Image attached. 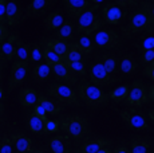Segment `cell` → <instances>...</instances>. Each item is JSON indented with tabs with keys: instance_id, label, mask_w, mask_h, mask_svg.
<instances>
[{
	"instance_id": "obj_1",
	"label": "cell",
	"mask_w": 154,
	"mask_h": 153,
	"mask_svg": "<svg viewBox=\"0 0 154 153\" xmlns=\"http://www.w3.org/2000/svg\"><path fill=\"white\" fill-rule=\"evenodd\" d=\"M59 125L67 136L75 138V140H81L85 136H87L90 132V123H88L87 118L78 116V114L62 117L59 120Z\"/></svg>"
},
{
	"instance_id": "obj_2",
	"label": "cell",
	"mask_w": 154,
	"mask_h": 153,
	"mask_svg": "<svg viewBox=\"0 0 154 153\" xmlns=\"http://www.w3.org/2000/svg\"><path fill=\"white\" fill-rule=\"evenodd\" d=\"M79 98L88 108H102L109 104V95L93 83H81L78 86Z\"/></svg>"
},
{
	"instance_id": "obj_3",
	"label": "cell",
	"mask_w": 154,
	"mask_h": 153,
	"mask_svg": "<svg viewBox=\"0 0 154 153\" xmlns=\"http://www.w3.org/2000/svg\"><path fill=\"white\" fill-rule=\"evenodd\" d=\"M98 5L90 7L81 14L79 17H76V32L81 35H93L102 26V20L100 17L95 14V10Z\"/></svg>"
},
{
	"instance_id": "obj_4",
	"label": "cell",
	"mask_w": 154,
	"mask_h": 153,
	"mask_svg": "<svg viewBox=\"0 0 154 153\" xmlns=\"http://www.w3.org/2000/svg\"><path fill=\"white\" fill-rule=\"evenodd\" d=\"M125 32L126 34H141V32L152 34V32H154V24L149 15L140 7L138 10L131 12L129 24L125 28Z\"/></svg>"
},
{
	"instance_id": "obj_5",
	"label": "cell",
	"mask_w": 154,
	"mask_h": 153,
	"mask_svg": "<svg viewBox=\"0 0 154 153\" xmlns=\"http://www.w3.org/2000/svg\"><path fill=\"white\" fill-rule=\"evenodd\" d=\"M48 94L60 104L71 105V106H81L76 92L66 83H52L48 87Z\"/></svg>"
},
{
	"instance_id": "obj_6",
	"label": "cell",
	"mask_w": 154,
	"mask_h": 153,
	"mask_svg": "<svg viewBox=\"0 0 154 153\" xmlns=\"http://www.w3.org/2000/svg\"><path fill=\"white\" fill-rule=\"evenodd\" d=\"M93 35V43L99 48L114 50L122 45V36L114 30H98Z\"/></svg>"
},
{
	"instance_id": "obj_7",
	"label": "cell",
	"mask_w": 154,
	"mask_h": 153,
	"mask_svg": "<svg viewBox=\"0 0 154 153\" xmlns=\"http://www.w3.org/2000/svg\"><path fill=\"white\" fill-rule=\"evenodd\" d=\"M126 105L133 108H141L149 102V97H147V87L145 86L143 82L134 81L130 86L129 94L125 98Z\"/></svg>"
},
{
	"instance_id": "obj_8",
	"label": "cell",
	"mask_w": 154,
	"mask_h": 153,
	"mask_svg": "<svg viewBox=\"0 0 154 153\" xmlns=\"http://www.w3.org/2000/svg\"><path fill=\"white\" fill-rule=\"evenodd\" d=\"M88 76H90L91 83L98 86V87L99 86H107V85H111L112 82L117 81L110 73H107V70L102 66V63H100L99 61L91 64L90 70H88Z\"/></svg>"
},
{
	"instance_id": "obj_9",
	"label": "cell",
	"mask_w": 154,
	"mask_h": 153,
	"mask_svg": "<svg viewBox=\"0 0 154 153\" xmlns=\"http://www.w3.org/2000/svg\"><path fill=\"white\" fill-rule=\"evenodd\" d=\"M119 116L122 118V121L126 123L129 128L131 129H147L149 128V123L146 121V117L141 113V111L135 110V109H123L119 111Z\"/></svg>"
},
{
	"instance_id": "obj_10",
	"label": "cell",
	"mask_w": 154,
	"mask_h": 153,
	"mask_svg": "<svg viewBox=\"0 0 154 153\" xmlns=\"http://www.w3.org/2000/svg\"><path fill=\"white\" fill-rule=\"evenodd\" d=\"M27 73H28V62L15 61L12 63V69H11L8 87H10V89H15V87L20 86V85L24 82L26 76H27Z\"/></svg>"
},
{
	"instance_id": "obj_11",
	"label": "cell",
	"mask_w": 154,
	"mask_h": 153,
	"mask_svg": "<svg viewBox=\"0 0 154 153\" xmlns=\"http://www.w3.org/2000/svg\"><path fill=\"white\" fill-rule=\"evenodd\" d=\"M102 16L105 23L114 26V24H119L125 19V12L115 3H107V4H105V7L102 10Z\"/></svg>"
},
{
	"instance_id": "obj_12",
	"label": "cell",
	"mask_w": 154,
	"mask_h": 153,
	"mask_svg": "<svg viewBox=\"0 0 154 153\" xmlns=\"http://www.w3.org/2000/svg\"><path fill=\"white\" fill-rule=\"evenodd\" d=\"M17 42H19L17 34H11V35H8L7 39L0 45V55L4 58L5 62H11L12 59H15Z\"/></svg>"
},
{
	"instance_id": "obj_13",
	"label": "cell",
	"mask_w": 154,
	"mask_h": 153,
	"mask_svg": "<svg viewBox=\"0 0 154 153\" xmlns=\"http://www.w3.org/2000/svg\"><path fill=\"white\" fill-rule=\"evenodd\" d=\"M23 19V14L20 10L19 4L15 0L7 2V8H5V22L10 27H17Z\"/></svg>"
},
{
	"instance_id": "obj_14",
	"label": "cell",
	"mask_w": 154,
	"mask_h": 153,
	"mask_svg": "<svg viewBox=\"0 0 154 153\" xmlns=\"http://www.w3.org/2000/svg\"><path fill=\"white\" fill-rule=\"evenodd\" d=\"M51 73L54 74L59 81L64 82L66 85H75L76 83V76L69 70V67L66 66L64 62H59V63L51 66Z\"/></svg>"
},
{
	"instance_id": "obj_15",
	"label": "cell",
	"mask_w": 154,
	"mask_h": 153,
	"mask_svg": "<svg viewBox=\"0 0 154 153\" xmlns=\"http://www.w3.org/2000/svg\"><path fill=\"white\" fill-rule=\"evenodd\" d=\"M111 141L107 140L105 137H93V138H87L83 144L81 145V149L83 153H97L98 151L103 148L110 146Z\"/></svg>"
},
{
	"instance_id": "obj_16",
	"label": "cell",
	"mask_w": 154,
	"mask_h": 153,
	"mask_svg": "<svg viewBox=\"0 0 154 153\" xmlns=\"http://www.w3.org/2000/svg\"><path fill=\"white\" fill-rule=\"evenodd\" d=\"M51 4H52V0H31L29 4L27 5V10H26L24 15H23V20L28 19V17H38Z\"/></svg>"
},
{
	"instance_id": "obj_17",
	"label": "cell",
	"mask_w": 154,
	"mask_h": 153,
	"mask_svg": "<svg viewBox=\"0 0 154 153\" xmlns=\"http://www.w3.org/2000/svg\"><path fill=\"white\" fill-rule=\"evenodd\" d=\"M64 8L67 14L71 17H79L81 14H83L87 8H90V2L88 0H63Z\"/></svg>"
},
{
	"instance_id": "obj_18",
	"label": "cell",
	"mask_w": 154,
	"mask_h": 153,
	"mask_svg": "<svg viewBox=\"0 0 154 153\" xmlns=\"http://www.w3.org/2000/svg\"><path fill=\"white\" fill-rule=\"evenodd\" d=\"M11 141H12L14 148L19 153H31L32 151V141L31 138L24 136L20 132H15L10 136Z\"/></svg>"
},
{
	"instance_id": "obj_19",
	"label": "cell",
	"mask_w": 154,
	"mask_h": 153,
	"mask_svg": "<svg viewBox=\"0 0 154 153\" xmlns=\"http://www.w3.org/2000/svg\"><path fill=\"white\" fill-rule=\"evenodd\" d=\"M50 149L52 153H70L71 142L67 134H58L48 141Z\"/></svg>"
},
{
	"instance_id": "obj_20",
	"label": "cell",
	"mask_w": 154,
	"mask_h": 153,
	"mask_svg": "<svg viewBox=\"0 0 154 153\" xmlns=\"http://www.w3.org/2000/svg\"><path fill=\"white\" fill-rule=\"evenodd\" d=\"M43 46L48 47L50 50L55 51L56 54H58L59 57H60L64 61L67 51H69L70 43L64 42V40H62V39H58V38H48V39H46V40L43 42Z\"/></svg>"
},
{
	"instance_id": "obj_21",
	"label": "cell",
	"mask_w": 154,
	"mask_h": 153,
	"mask_svg": "<svg viewBox=\"0 0 154 153\" xmlns=\"http://www.w3.org/2000/svg\"><path fill=\"white\" fill-rule=\"evenodd\" d=\"M36 104H39L40 106L46 110V113L51 114V116H56V114H59L62 110H63V106H62L60 102L55 101L54 98H48V97H46V95L38 97Z\"/></svg>"
},
{
	"instance_id": "obj_22",
	"label": "cell",
	"mask_w": 154,
	"mask_h": 153,
	"mask_svg": "<svg viewBox=\"0 0 154 153\" xmlns=\"http://www.w3.org/2000/svg\"><path fill=\"white\" fill-rule=\"evenodd\" d=\"M38 97L39 94L35 89L32 87H24L19 92V95H17V99H19L20 105L23 108H31L34 105H36L38 102Z\"/></svg>"
},
{
	"instance_id": "obj_23",
	"label": "cell",
	"mask_w": 154,
	"mask_h": 153,
	"mask_svg": "<svg viewBox=\"0 0 154 153\" xmlns=\"http://www.w3.org/2000/svg\"><path fill=\"white\" fill-rule=\"evenodd\" d=\"M44 27L47 31H56L62 24L64 23V17L60 10H56L54 12H50L48 15L43 19Z\"/></svg>"
},
{
	"instance_id": "obj_24",
	"label": "cell",
	"mask_w": 154,
	"mask_h": 153,
	"mask_svg": "<svg viewBox=\"0 0 154 153\" xmlns=\"http://www.w3.org/2000/svg\"><path fill=\"white\" fill-rule=\"evenodd\" d=\"M150 146H152V141L141 136L133 137L130 141V152L131 153H149Z\"/></svg>"
},
{
	"instance_id": "obj_25",
	"label": "cell",
	"mask_w": 154,
	"mask_h": 153,
	"mask_svg": "<svg viewBox=\"0 0 154 153\" xmlns=\"http://www.w3.org/2000/svg\"><path fill=\"white\" fill-rule=\"evenodd\" d=\"M119 70L126 75H133L138 71V63L133 55H125L119 62Z\"/></svg>"
},
{
	"instance_id": "obj_26",
	"label": "cell",
	"mask_w": 154,
	"mask_h": 153,
	"mask_svg": "<svg viewBox=\"0 0 154 153\" xmlns=\"http://www.w3.org/2000/svg\"><path fill=\"white\" fill-rule=\"evenodd\" d=\"M76 32V27L74 23L71 22H64L63 24L60 26V27L56 30V38L58 39H62V40H70L74 38V35H75Z\"/></svg>"
},
{
	"instance_id": "obj_27",
	"label": "cell",
	"mask_w": 154,
	"mask_h": 153,
	"mask_svg": "<svg viewBox=\"0 0 154 153\" xmlns=\"http://www.w3.org/2000/svg\"><path fill=\"white\" fill-rule=\"evenodd\" d=\"M27 123H28V129L35 134H46V130H44V121H42L40 118H38L34 113H31L27 118Z\"/></svg>"
},
{
	"instance_id": "obj_28",
	"label": "cell",
	"mask_w": 154,
	"mask_h": 153,
	"mask_svg": "<svg viewBox=\"0 0 154 153\" xmlns=\"http://www.w3.org/2000/svg\"><path fill=\"white\" fill-rule=\"evenodd\" d=\"M74 43H75L76 47L81 50V52L83 54V57L90 55L91 52H93L94 43H93V40L87 36V35H81V36L76 39V42H74Z\"/></svg>"
},
{
	"instance_id": "obj_29",
	"label": "cell",
	"mask_w": 154,
	"mask_h": 153,
	"mask_svg": "<svg viewBox=\"0 0 154 153\" xmlns=\"http://www.w3.org/2000/svg\"><path fill=\"white\" fill-rule=\"evenodd\" d=\"M99 62L102 63V66L107 70V73H110L112 75L118 69V59L111 54H102L99 58Z\"/></svg>"
},
{
	"instance_id": "obj_30",
	"label": "cell",
	"mask_w": 154,
	"mask_h": 153,
	"mask_svg": "<svg viewBox=\"0 0 154 153\" xmlns=\"http://www.w3.org/2000/svg\"><path fill=\"white\" fill-rule=\"evenodd\" d=\"M51 74V66L47 63H39L34 67V79L36 82H44Z\"/></svg>"
},
{
	"instance_id": "obj_31",
	"label": "cell",
	"mask_w": 154,
	"mask_h": 153,
	"mask_svg": "<svg viewBox=\"0 0 154 153\" xmlns=\"http://www.w3.org/2000/svg\"><path fill=\"white\" fill-rule=\"evenodd\" d=\"M129 90H130L129 85H122V86H119V87H117V89L111 90V92L107 94L109 99H111V101H114V102L125 101V98L127 97V94H129Z\"/></svg>"
},
{
	"instance_id": "obj_32",
	"label": "cell",
	"mask_w": 154,
	"mask_h": 153,
	"mask_svg": "<svg viewBox=\"0 0 154 153\" xmlns=\"http://www.w3.org/2000/svg\"><path fill=\"white\" fill-rule=\"evenodd\" d=\"M69 70L75 76H83L87 73V64L85 61H76V62H64Z\"/></svg>"
},
{
	"instance_id": "obj_33",
	"label": "cell",
	"mask_w": 154,
	"mask_h": 153,
	"mask_svg": "<svg viewBox=\"0 0 154 153\" xmlns=\"http://www.w3.org/2000/svg\"><path fill=\"white\" fill-rule=\"evenodd\" d=\"M29 50H31V45L24 43L19 39L16 47V54H15V59L16 61H29Z\"/></svg>"
},
{
	"instance_id": "obj_34",
	"label": "cell",
	"mask_w": 154,
	"mask_h": 153,
	"mask_svg": "<svg viewBox=\"0 0 154 153\" xmlns=\"http://www.w3.org/2000/svg\"><path fill=\"white\" fill-rule=\"evenodd\" d=\"M43 59L46 61V63L48 64V66H54V64L59 63V62H63V59H62L55 51L50 50L48 47H46V46H43Z\"/></svg>"
},
{
	"instance_id": "obj_35",
	"label": "cell",
	"mask_w": 154,
	"mask_h": 153,
	"mask_svg": "<svg viewBox=\"0 0 154 153\" xmlns=\"http://www.w3.org/2000/svg\"><path fill=\"white\" fill-rule=\"evenodd\" d=\"M76 61H83V54H82L81 50L76 47L75 43H71L63 62H76Z\"/></svg>"
},
{
	"instance_id": "obj_36",
	"label": "cell",
	"mask_w": 154,
	"mask_h": 153,
	"mask_svg": "<svg viewBox=\"0 0 154 153\" xmlns=\"http://www.w3.org/2000/svg\"><path fill=\"white\" fill-rule=\"evenodd\" d=\"M43 59V47L38 43L31 45L29 50V61L31 62H40Z\"/></svg>"
},
{
	"instance_id": "obj_37",
	"label": "cell",
	"mask_w": 154,
	"mask_h": 153,
	"mask_svg": "<svg viewBox=\"0 0 154 153\" xmlns=\"http://www.w3.org/2000/svg\"><path fill=\"white\" fill-rule=\"evenodd\" d=\"M15 148L10 136H3L0 138V153H14Z\"/></svg>"
},
{
	"instance_id": "obj_38",
	"label": "cell",
	"mask_w": 154,
	"mask_h": 153,
	"mask_svg": "<svg viewBox=\"0 0 154 153\" xmlns=\"http://www.w3.org/2000/svg\"><path fill=\"white\" fill-rule=\"evenodd\" d=\"M59 129H60L59 121H55V120H48V118L44 121V130H46V134L56 133Z\"/></svg>"
},
{
	"instance_id": "obj_39",
	"label": "cell",
	"mask_w": 154,
	"mask_h": 153,
	"mask_svg": "<svg viewBox=\"0 0 154 153\" xmlns=\"http://www.w3.org/2000/svg\"><path fill=\"white\" fill-rule=\"evenodd\" d=\"M140 4H141L140 7L147 14V15H149V17L152 19V22L154 24V3H152V2H141Z\"/></svg>"
},
{
	"instance_id": "obj_40",
	"label": "cell",
	"mask_w": 154,
	"mask_h": 153,
	"mask_svg": "<svg viewBox=\"0 0 154 153\" xmlns=\"http://www.w3.org/2000/svg\"><path fill=\"white\" fill-rule=\"evenodd\" d=\"M138 48L142 50V51H147V50H150V48H154V36H147L140 45Z\"/></svg>"
},
{
	"instance_id": "obj_41",
	"label": "cell",
	"mask_w": 154,
	"mask_h": 153,
	"mask_svg": "<svg viewBox=\"0 0 154 153\" xmlns=\"http://www.w3.org/2000/svg\"><path fill=\"white\" fill-rule=\"evenodd\" d=\"M154 59V48H150L147 51H143L141 55V62L145 64H149Z\"/></svg>"
},
{
	"instance_id": "obj_42",
	"label": "cell",
	"mask_w": 154,
	"mask_h": 153,
	"mask_svg": "<svg viewBox=\"0 0 154 153\" xmlns=\"http://www.w3.org/2000/svg\"><path fill=\"white\" fill-rule=\"evenodd\" d=\"M32 113L35 114V116L38 117V118H40L42 121H46L47 120V113H46V110L40 106L39 104H36V105H34V111Z\"/></svg>"
},
{
	"instance_id": "obj_43",
	"label": "cell",
	"mask_w": 154,
	"mask_h": 153,
	"mask_svg": "<svg viewBox=\"0 0 154 153\" xmlns=\"http://www.w3.org/2000/svg\"><path fill=\"white\" fill-rule=\"evenodd\" d=\"M5 8H7V0H0V24H7V22H5Z\"/></svg>"
},
{
	"instance_id": "obj_44",
	"label": "cell",
	"mask_w": 154,
	"mask_h": 153,
	"mask_svg": "<svg viewBox=\"0 0 154 153\" xmlns=\"http://www.w3.org/2000/svg\"><path fill=\"white\" fill-rule=\"evenodd\" d=\"M118 7H131L137 4V0H114Z\"/></svg>"
},
{
	"instance_id": "obj_45",
	"label": "cell",
	"mask_w": 154,
	"mask_h": 153,
	"mask_svg": "<svg viewBox=\"0 0 154 153\" xmlns=\"http://www.w3.org/2000/svg\"><path fill=\"white\" fill-rule=\"evenodd\" d=\"M8 35H10V32H8L7 24H0V45H2V43L7 39Z\"/></svg>"
},
{
	"instance_id": "obj_46",
	"label": "cell",
	"mask_w": 154,
	"mask_h": 153,
	"mask_svg": "<svg viewBox=\"0 0 154 153\" xmlns=\"http://www.w3.org/2000/svg\"><path fill=\"white\" fill-rule=\"evenodd\" d=\"M142 74H143L145 76H147L149 79H152V81L154 82V67L146 64V66H145V69L142 70Z\"/></svg>"
},
{
	"instance_id": "obj_47",
	"label": "cell",
	"mask_w": 154,
	"mask_h": 153,
	"mask_svg": "<svg viewBox=\"0 0 154 153\" xmlns=\"http://www.w3.org/2000/svg\"><path fill=\"white\" fill-rule=\"evenodd\" d=\"M112 153H131V152H130V149L125 145H118V146H115Z\"/></svg>"
},
{
	"instance_id": "obj_48",
	"label": "cell",
	"mask_w": 154,
	"mask_h": 153,
	"mask_svg": "<svg viewBox=\"0 0 154 153\" xmlns=\"http://www.w3.org/2000/svg\"><path fill=\"white\" fill-rule=\"evenodd\" d=\"M147 97H149V101L154 102V85L147 86Z\"/></svg>"
},
{
	"instance_id": "obj_49",
	"label": "cell",
	"mask_w": 154,
	"mask_h": 153,
	"mask_svg": "<svg viewBox=\"0 0 154 153\" xmlns=\"http://www.w3.org/2000/svg\"><path fill=\"white\" fill-rule=\"evenodd\" d=\"M5 63H7V62L4 61V58H3L2 55H0V79H2V75H3V69H4Z\"/></svg>"
},
{
	"instance_id": "obj_50",
	"label": "cell",
	"mask_w": 154,
	"mask_h": 153,
	"mask_svg": "<svg viewBox=\"0 0 154 153\" xmlns=\"http://www.w3.org/2000/svg\"><path fill=\"white\" fill-rule=\"evenodd\" d=\"M31 153H47V151L44 148H36V149H32Z\"/></svg>"
},
{
	"instance_id": "obj_51",
	"label": "cell",
	"mask_w": 154,
	"mask_h": 153,
	"mask_svg": "<svg viewBox=\"0 0 154 153\" xmlns=\"http://www.w3.org/2000/svg\"><path fill=\"white\" fill-rule=\"evenodd\" d=\"M97 153H112V151H111V149L107 146V148H103V149H100V151H98Z\"/></svg>"
},
{
	"instance_id": "obj_52",
	"label": "cell",
	"mask_w": 154,
	"mask_h": 153,
	"mask_svg": "<svg viewBox=\"0 0 154 153\" xmlns=\"http://www.w3.org/2000/svg\"><path fill=\"white\" fill-rule=\"evenodd\" d=\"M147 117H149V118L152 120V122H154V109L149 110V113H147Z\"/></svg>"
},
{
	"instance_id": "obj_53",
	"label": "cell",
	"mask_w": 154,
	"mask_h": 153,
	"mask_svg": "<svg viewBox=\"0 0 154 153\" xmlns=\"http://www.w3.org/2000/svg\"><path fill=\"white\" fill-rule=\"evenodd\" d=\"M88 2H91V3H94V5H99L100 3L103 2V0H88Z\"/></svg>"
},
{
	"instance_id": "obj_54",
	"label": "cell",
	"mask_w": 154,
	"mask_h": 153,
	"mask_svg": "<svg viewBox=\"0 0 154 153\" xmlns=\"http://www.w3.org/2000/svg\"><path fill=\"white\" fill-rule=\"evenodd\" d=\"M3 110H4V105L0 102V116H2V113H3Z\"/></svg>"
},
{
	"instance_id": "obj_55",
	"label": "cell",
	"mask_w": 154,
	"mask_h": 153,
	"mask_svg": "<svg viewBox=\"0 0 154 153\" xmlns=\"http://www.w3.org/2000/svg\"><path fill=\"white\" fill-rule=\"evenodd\" d=\"M3 95H4V93H3V89H2V86H0V101L3 99Z\"/></svg>"
},
{
	"instance_id": "obj_56",
	"label": "cell",
	"mask_w": 154,
	"mask_h": 153,
	"mask_svg": "<svg viewBox=\"0 0 154 153\" xmlns=\"http://www.w3.org/2000/svg\"><path fill=\"white\" fill-rule=\"evenodd\" d=\"M149 66H152V67H154V59L152 61V62H150V63H149Z\"/></svg>"
},
{
	"instance_id": "obj_57",
	"label": "cell",
	"mask_w": 154,
	"mask_h": 153,
	"mask_svg": "<svg viewBox=\"0 0 154 153\" xmlns=\"http://www.w3.org/2000/svg\"><path fill=\"white\" fill-rule=\"evenodd\" d=\"M75 153H83V152H82V151H76Z\"/></svg>"
},
{
	"instance_id": "obj_58",
	"label": "cell",
	"mask_w": 154,
	"mask_h": 153,
	"mask_svg": "<svg viewBox=\"0 0 154 153\" xmlns=\"http://www.w3.org/2000/svg\"><path fill=\"white\" fill-rule=\"evenodd\" d=\"M149 2H152V3H154V0H149Z\"/></svg>"
},
{
	"instance_id": "obj_59",
	"label": "cell",
	"mask_w": 154,
	"mask_h": 153,
	"mask_svg": "<svg viewBox=\"0 0 154 153\" xmlns=\"http://www.w3.org/2000/svg\"><path fill=\"white\" fill-rule=\"evenodd\" d=\"M153 153H154V152H153Z\"/></svg>"
}]
</instances>
